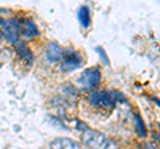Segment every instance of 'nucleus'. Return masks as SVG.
<instances>
[{"label":"nucleus","mask_w":160,"mask_h":149,"mask_svg":"<svg viewBox=\"0 0 160 149\" xmlns=\"http://www.w3.org/2000/svg\"><path fill=\"white\" fill-rule=\"evenodd\" d=\"M3 33H4V36H5V40L12 45L19 40V33L15 31H12V29H9V28L3 29Z\"/></svg>","instance_id":"nucleus-10"},{"label":"nucleus","mask_w":160,"mask_h":149,"mask_svg":"<svg viewBox=\"0 0 160 149\" xmlns=\"http://www.w3.org/2000/svg\"><path fill=\"white\" fill-rule=\"evenodd\" d=\"M3 39H4V33H3V31L0 29V40H3Z\"/></svg>","instance_id":"nucleus-15"},{"label":"nucleus","mask_w":160,"mask_h":149,"mask_svg":"<svg viewBox=\"0 0 160 149\" xmlns=\"http://www.w3.org/2000/svg\"><path fill=\"white\" fill-rule=\"evenodd\" d=\"M153 101H155V103H156V104H157V105H159V106H160V101H159V100H157V98H156V97H153Z\"/></svg>","instance_id":"nucleus-16"},{"label":"nucleus","mask_w":160,"mask_h":149,"mask_svg":"<svg viewBox=\"0 0 160 149\" xmlns=\"http://www.w3.org/2000/svg\"><path fill=\"white\" fill-rule=\"evenodd\" d=\"M135 122H136V128H137L140 136H145L147 135V129H145V125H144V121L141 120L140 114H136L135 116Z\"/></svg>","instance_id":"nucleus-11"},{"label":"nucleus","mask_w":160,"mask_h":149,"mask_svg":"<svg viewBox=\"0 0 160 149\" xmlns=\"http://www.w3.org/2000/svg\"><path fill=\"white\" fill-rule=\"evenodd\" d=\"M0 13L1 15H8V13H11V9H8V8H0Z\"/></svg>","instance_id":"nucleus-13"},{"label":"nucleus","mask_w":160,"mask_h":149,"mask_svg":"<svg viewBox=\"0 0 160 149\" xmlns=\"http://www.w3.org/2000/svg\"><path fill=\"white\" fill-rule=\"evenodd\" d=\"M45 59L49 63H59L63 60V48L57 43H49L45 47Z\"/></svg>","instance_id":"nucleus-7"},{"label":"nucleus","mask_w":160,"mask_h":149,"mask_svg":"<svg viewBox=\"0 0 160 149\" xmlns=\"http://www.w3.org/2000/svg\"><path fill=\"white\" fill-rule=\"evenodd\" d=\"M13 47H15L16 55H17L21 60L25 61L27 65H31V64L33 63V55H32V51L29 49L27 41H24V40H17V41L13 44Z\"/></svg>","instance_id":"nucleus-5"},{"label":"nucleus","mask_w":160,"mask_h":149,"mask_svg":"<svg viewBox=\"0 0 160 149\" xmlns=\"http://www.w3.org/2000/svg\"><path fill=\"white\" fill-rule=\"evenodd\" d=\"M16 20H17V23L21 25L20 35H23L27 39L39 36V29H37L36 24L32 20H28V19H24V17H19V19H16Z\"/></svg>","instance_id":"nucleus-6"},{"label":"nucleus","mask_w":160,"mask_h":149,"mask_svg":"<svg viewBox=\"0 0 160 149\" xmlns=\"http://www.w3.org/2000/svg\"><path fill=\"white\" fill-rule=\"evenodd\" d=\"M153 137L156 138V141H159V142H160V133H155L153 132Z\"/></svg>","instance_id":"nucleus-14"},{"label":"nucleus","mask_w":160,"mask_h":149,"mask_svg":"<svg viewBox=\"0 0 160 149\" xmlns=\"http://www.w3.org/2000/svg\"><path fill=\"white\" fill-rule=\"evenodd\" d=\"M51 149H80V145L71 138L60 137L51 142Z\"/></svg>","instance_id":"nucleus-8"},{"label":"nucleus","mask_w":160,"mask_h":149,"mask_svg":"<svg viewBox=\"0 0 160 149\" xmlns=\"http://www.w3.org/2000/svg\"><path fill=\"white\" fill-rule=\"evenodd\" d=\"M63 59L64 61L60 65V69L63 72H72L75 69L80 68L83 64V59L80 56V53L73 51L72 48H68L65 51L63 49Z\"/></svg>","instance_id":"nucleus-2"},{"label":"nucleus","mask_w":160,"mask_h":149,"mask_svg":"<svg viewBox=\"0 0 160 149\" xmlns=\"http://www.w3.org/2000/svg\"><path fill=\"white\" fill-rule=\"evenodd\" d=\"M77 19H79L80 24L84 28H88L91 24V13H89V8L87 5H81L77 11Z\"/></svg>","instance_id":"nucleus-9"},{"label":"nucleus","mask_w":160,"mask_h":149,"mask_svg":"<svg viewBox=\"0 0 160 149\" xmlns=\"http://www.w3.org/2000/svg\"><path fill=\"white\" fill-rule=\"evenodd\" d=\"M96 51H97V52L100 53V57H103V59H104V63H105L107 65H108V64H109V60H108V57H107V56H105V52H104V49H103V48L97 47V48H96Z\"/></svg>","instance_id":"nucleus-12"},{"label":"nucleus","mask_w":160,"mask_h":149,"mask_svg":"<svg viewBox=\"0 0 160 149\" xmlns=\"http://www.w3.org/2000/svg\"><path fill=\"white\" fill-rule=\"evenodd\" d=\"M81 141L89 149H116V144L108 136L89 128L83 132Z\"/></svg>","instance_id":"nucleus-1"},{"label":"nucleus","mask_w":160,"mask_h":149,"mask_svg":"<svg viewBox=\"0 0 160 149\" xmlns=\"http://www.w3.org/2000/svg\"><path fill=\"white\" fill-rule=\"evenodd\" d=\"M115 93L108 92V90H103V92H95L89 95V103L91 105H101L104 108H113L115 106V100L113 97Z\"/></svg>","instance_id":"nucleus-4"},{"label":"nucleus","mask_w":160,"mask_h":149,"mask_svg":"<svg viewBox=\"0 0 160 149\" xmlns=\"http://www.w3.org/2000/svg\"><path fill=\"white\" fill-rule=\"evenodd\" d=\"M100 79H101V73H100V69L97 67L95 68H89V69H85L80 77H77V84L83 85L85 88H93L100 82Z\"/></svg>","instance_id":"nucleus-3"}]
</instances>
